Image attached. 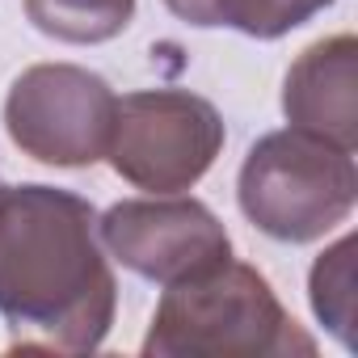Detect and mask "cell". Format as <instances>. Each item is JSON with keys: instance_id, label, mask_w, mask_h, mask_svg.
<instances>
[{"instance_id": "cell-1", "label": "cell", "mask_w": 358, "mask_h": 358, "mask_svg": "<svg viewBox=\"0 0 358 358\" xmlns=\"http://www.w3.org/2000/svg\"><path fill=\"white\" fill-rule=\"evenodd\" d=\"M118 282L97 211L55 186H0V316L9 350L89 354L114 324Z\"/></svg>"}, {"instance_id": "cell-2", "label": "cell", "mask_w": 358, "mask_h": 358, "mask_svg": "<svg viewBox=\"0 0 358 358\" xmlns=\"http://www.w3.org/2000/svg\"><path fill=\"white\" fill-rule=\"evenodd\" d=\"M152 358H282L316 354V341L278 303L270 282L245 262H215L169 282L143 337Z\"/></svg>"}, {"instance_id": "cell-3", "label": "cell", "mask_w": 358, "mask_h": 358, "mask_svg": "<svg viewBox=\"0 0 358 358\" xmlns=\"http://www.w3.org/2000/svg\"><path fill=\"white\" fill-rule=\"evenodd\" d=\"M236 199L257 232L282 245L320 241L354 211L358 199L354 156L295 127L274 131L257 139L253 152L245 156Z\"/></svg>"}, {"instance_id": "cell-4", "label": "cell", "mask_w": 358, "mask_h": 358, "mask_svg": "<svg viewBox=\"0 0 358 358\" xmlns=\"http://www.w3.org/2000/svg\"><path fill=\"white\" fill-rule=\"evenodd\" d=\"M220 148L224 118L207 97L182 89H143L118 101L106 156L131 186L177 194L215 164Z\"/></svg>"}, {"instance_id": "cell-5", "label": "cell", "mask_w": 358, "mask_h": 358, "mask_svg": "<svg viewBox=\"0 0 358 358\" xmlns=\"http://www.w3.org/2000/svg\"><path fill=\"white\" fill-rule=\"evenodd\" d=\"M114 110L118 97L89 68L34 64L9 89L5 131L26 156L59 169H80L106 156Z\"/></svg>"}, {"instance_id": "cell-6", "label": "cell", "mask_w": 358, "mask_h": 358, "mask_svg": "<svg viewBox=\"0 0 358 358\" xmlns=\"http://www.w3.org/2000/svg\"><path fill=\"white\" fill-rule=\"evenodd\" d=\"M101 245L139 278L148 282H182L190 274L211 270L215 262L232 257L224 224L199 199H127L110 207L97 224Z\"/></svg>"}, {"instance_id": "cell-7", "label": "cell", "mask_w": 358, "mask_h": 358, "mask_svg": "<svg viewBox=\"0 0 358 358\" xmlns=\"http://www.w3.org/2000/svg\"><path fill=\"white\" fill-rule=\"evenodd\" d=\"M282 114L295 131L354 156L358 148V43L350 34L308 47L282 85Z\"/></svg>"}, {"instance_id": "cell-8", "label": "cell", "mask_w": 358, "mask_h": 358, "mask_svg": "<svg viewBox=\"0 0 358 358\" xmlns=\"http://www.w3.org/2000/svg\"><path fill=\"white\" fill-rule=\"evenodd\" d=\"M164 5L190 26H232L249 38H278L320 13L316 0H164Z\"/></svg>"}, {"instance_id": "cell-9", "label": "cell", "mask_w": 358, "mask_h": 358, "mask_svg": "<svg viewBox=\"0 0 358 358\" xmlns=\"http://www.w3.org/2000/svg\"><path fill=\"white\" fill-rule=\"evenodd\" d=\"M26 17L55 43L93 47L118 38L131 26L135 0H26Z\"/></svg>"}, {"instance_id": "cell-10", "label": "cell", "mask_w": 358, "mask_h": 358, "mask_svg": "<svg viewBox=\"0 0 358 358\" xmlns=\"http://www.w3.org/2000/svg\"><path fill=\"white\" fill-rule=\"evenodd\" d=\"M312 308L316 316L341 337V345L354 350V241L341 236L320 262L312 266Z\"/></svg>"}, {"instance_id": "cell-11", "label": "cell", "mask_w": 358, "mask_h": 358, "mask_svg": "<svg viewBox=\"0 0 358 358\" xmlns=\"http://www.w3.org/2000/svg\"><path fill=\"white\" fill-rule=\"evenodd\" d=\"M316 5H320V9H324V5H333V0H316Z\"/></svg>"}]
</instances>
